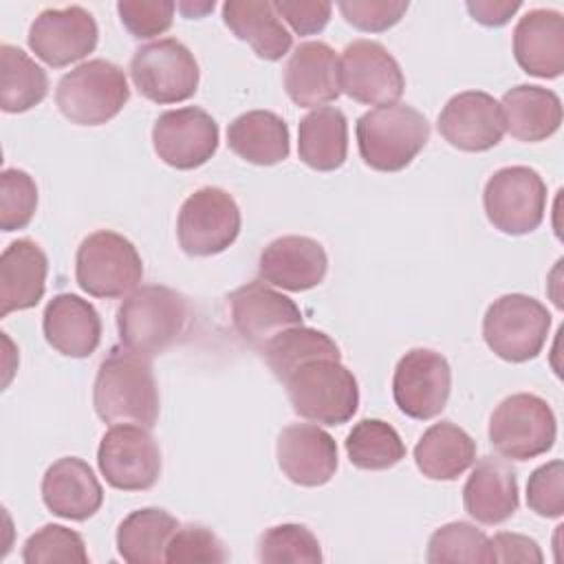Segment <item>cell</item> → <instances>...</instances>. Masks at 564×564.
<instances>
[{
    "label": "cell",
    "instance_id": "cell-28",
    "mask_svg": "<svg viewBox=\"0 0 564 564\" xmlns=\"http://www.w3.org/2000/svg\"><path fill=\"white\" fill-rule=\"evenodd\" d=\"M223 20L229 31L247 42L262 59L275 62L284 57L293 44L289 29L269 0H227L223 4Z\"/></svg>",
    "mask_w": 564,
    "mask_h": 564
},
{
    "label": "cell",
    "instance_id": "cell-27",
    "mask_svg": "<svg viewBox=\"0 0 564 564\" xmlns=\"http://www.w3.org/2000/svg\"><path fill=\"white\" fill-rule=\"evenodd\" d=\"M505 130L527 143L544 141L560 130L562 101L560 97L542 86L520 84L502 95L500 101Z\"/></svg>",
    "mask_w": 564,
    "mask_h": 564
},
{
    "label": "cell",
    "instance_id": "cell-23",
    "mask_svg": "<svg viewBox=\"0 0 564 564\" xmlns=\"http://www.w3.org/2000/svg\"><path fill=\"white\" fill-rule=\"evenodd\" d=\"M284 88L300 108L335 101L339 88V57L326 42H302L284 68Z\"/></svg>",
    "mask_w": 564,
    "mask_h": 564
},
{
    "label": "cell",
    "instance_id": "cell-9",
    "mask_svg": "<svg viewBox=\"0 0 564 564\" xmlns=\"http://www.w3.org/2000/svg\"><path fill=\"white\" fill-rule=\"evenodd\" d=\"M482 205L498 231L509 236L531 234L544 220L546 183L533 167H500L485 183Z\"/></svg>",
    "mask_w": 564,
    "mask_h": 564
},
{
    "label": "cell",
    "instance_id": "cell-2",
    "mask_svg": "<svg viewBox=\"0 0 564 564\" xmlns=\"http://www.w3.org/2000/svg\"><path fill=\"white\" fill-rule=\"evenodd\" d=\"M189 322L187 297L163 284L134 289L117 308L121 346L148 359L176 346L187 335Z\"/></svg>",
    "mask_w": 564,
    "mask_h": 564
},
{
    "label": "cell",
    "instance_id": "cell-43",
    "mask_svg": "<svg viewBox=\"0 0 564 564\" xmlns=\"http://www.w3.org/2000/svg\"><path fill=\"white\" fill-rule=\"evenodd\" d=\"M348 24L359 31L379 33L394 26L408 11V2L399 0H348L337 4Z\"/></svg>",
    "mask_w": 564,
    "mask_h": 564
},
{
    "label": "cell",
    "instance_id": "cell-34",
    "mask_svg": "<svg viewBox=\"0 0 564 564\" xmlns=\"http://www.w3.org/2000/svg\"><path fill=\"white\" fill-rule=\"evenodd\" d=\"M262 357L275 379L286 381L300 366L313 359H339V346L326 333L308 328V326H293L275 335L262 350Z\"/></svg>",
    "mask_w": 564,
    "mask_h": 564
},
{
    "label": "cell",
    "instance_id": "cell-37",
    "mask_svg": "<svg viewBox=\"0 0 564 564\" xmlns=\"http://www.w3.org/2000/svg\"><path fill=\"white\" fill-rule=\"evenodd\" d=\"M258 560L264 564H319L322 549L304 524H275L260 535Z\"/></svg>",
    "mask_w": 564,
    "mask_h": 564
},
{
    "label": "cell",
    "instance_id": "cell-10",
    "mask_svg": "<svg viewBox=\"0 0 564 564\" xmlns=\"http://www.w3.org/2000/svg\"><path fill=\"white\" fill-rule=\"evenodd\" d=\"M130 77L145 99L154 104H178L194 97L200 70L183 42L163 37L134 51Z\"/></svg>",
    "mask_w": 564,
    "mask_h": 564
},
{
    "label": "cell",
    "instance_id": "cell-29",
    "mask_svg": "<svg viewBox=\"0 0 564 564\" xmlns=\"http://www.w3.org/2000/svg\"><path fill=\"white\" fill-rule=\"evenodd\" d=\"M227 145L253 165H275L289 156V126L271 110H249L229 123Z\"/></svg>",
    "mask_w": 564,
    "mask_h": 564
},
{
    "label": "cell",
    "instance_id": "cell-11",
    "mask_svg": "<svg viewBox=\"0 0 564 564\" xmlns=\"http://www.w3.org/2000/svg\"><path fill=\"white\" fill-rule=\"evenodd\" d=\"M240 234V209L220 187H200L189 194L178 212L176 236L187 256L207 258L223 253Z\"/></svg>",
    "mask_w": 564,
    "mask_h": 564
},
{
    "label": "cell",
    "instance_id": "cell-40",
    "mask_svg": "<svg viewBox=\"0 0 564 564\" xmlns=\"http://www.w3.org/2000/svg\"><path fill=\"white\" fill-rule=\"evenodd\" d=\"M229 553L220 538L203 524H185L174 531L165 549V562H227Z\"/></svg>",
    "mask_w": 564,
    "mask_h": 564
},
{
    "label": "cell",
    "instance_id": "cell-15",
    "mask_svg": "<svg viewBox=\"0 0 564 564\" xmlns=\"http://www.w3.org/2000/svg\"><path fill=\"white\" fill-rule=\"evenodd\" d=\"M152 145L163 163L176 170L205 165L218 150V123L209 112L185 106L159 115L152 128Z\"/></svg>",
    "mask_w": 564,
    "mask_h": 564
},
{
    "label": "cell",
    "instance_id": "cell-26",
    "mask_svg": "<svg viewBox=\"0 0 564 564\" xmlns=\"http://www.w3.org/2000/svg\"><path fill=\"white\" fill-rule=\"evenodd\" d=\"M463 505L480 524L491 527L509 520L520 505L513 467L496 456L480 458L463 487Z\"/></svg>",
    "mask_w": 564,
    "mask_h": 564
},
{
    "label": "cell",
    "instance_id": "cell-20",
    "mask_svg": "<svg viewBox=\"0 0 564 564\" xmlns=\"http://www.w3.org/2000/svg\"><path fill=\"white\" fill-rule=\"evenodd\" d=\"M328 269L324 247L308 236H282L271 240L258 262L260 278L284 291L317 286Z\"/></svg>",
    "mask_w": 564,
    "mask_h": 564
},
{
    "label": "cell",
    "instance_id": "cell-41",
    "mask_svg": "<svg viewBox=\"0 0 564 564\" xmlns=\"http://www.w3.org/2000/svg\"><path fill=\"white\" fill-rule=\"evenodd\" d=\"M176 4L170 0H121L117 13L121 24L137 40H148L165 33L172 26Z\"/></svg>",
    "mask_w": 564,
    "mask_h": 564
},
{
    "label": "cell",
    "instance_id": "cell-36",
    "mask_svg": "<svg viewBox=\"0 0 564 564\" xmlns=\"http://www.w3.org/2000/svg\"><path fill=\"white\" fill-rule=\"evenodd\" d=\"M425 560L430 564H447V562L491 564L496 562V553L491 546V538H487L474 524L447 522L432 533L427 542Z\"/></svg>",
    "mask_w": 564,
    "mask_h": 564
},
{
    "label": "cell",
    "instance_id": "cell-1",
    "mask_svg": "<svg viewBox=\"0 0 564 564\" xmlns=\"http://www.w3.org/2000/svg\"><path fill=\"white\" fill-rule=\"evenodd\" d=\"M93 403L104 423L154 427L159 419V388L150 359L126 346L112 348L99 364Z\"/></svg>",
    "mask_w": 564,
    "mask_h": 564
},
{
    "label": "cell",
    "instance_id": "cell-42",
    "mask_svg": "<svg viewBox=\"0 0 564 564\" xmlns=\"http://www.w3.org/2000/svg\"><path fill=\"white\" fill-rule=\"evenodd\" d=\"M527 505L542 518H560L564 513V465L551 460L540 465L527 482Z\"/></svg>",
    "mask_w": 564,
    "mask_h": 564
},
{
    "label": "cell",
    "instance_id": "cell-22",
    "mask_svg": "<svg viewBox=\"0 0 564 564\" xmlns=\"http://www.w3.org/2000/svg\"><path fill=\"white\" fill-rule=\"evenodd\" d=\"M42 500L51 513L82 522L99 511L104 489L86 460L64 456L46 469L42 478Z\"/></svg>",
    "mask_w": 564,
    "mask_h": 564
},
{
    "label": "cell",
    "instance_id": "cell-31",
    "mask_svg": "<svg viewBox=\"0 0 564 564\" xmlns=\"http://www.w3.org/2000/svg\"><path fill=\"white\" fill-rule=\"evenodd\" d=\"M297 154L317 172L341 167L348 154V123L344 112L322 106L302 117L297 126Z\"/></svg>",
    "mask_w": 564,
    "mask_h": 564
},
{
    "label": "cell",
    "instance_id": "cell-6",
    "mask_svg": "<svg viewBox=\"0 0 564 564\" xmlns=\"http://www.w3.org/2000/svg\"><path fill=\"white\" fill-rule=\"evenodd\" d=\"M75 278L82 291L93 297H123L139 286L143 262L126 236L99 229L82 240L75 256Z\"/></svg>",
    "mask_w": 564,
    "mask_h": 564
},
{
    "label": "cell",
    "instance_id": "cell-21",
    "mask_svg": "<svg viewBox=\"0 0 564 564\" xmlns=\"http://www.w3.org/2000/svg\"><path fill=\"white\" fill-rule=\"evenodd\" d=\"M513 57L533 75L553 79L564 73V18L555 9H531L513 29Z\"/></svg>",
    "mask_w": 564,
    "mask_h": 564
},
{
    "label": "cell",
    "instance_id": "cell-44",
    "mask_svg": "<svg viewBox=\"0 0 564 564\" xmlns=\"http://www.w3.org/2000/svg\"><path fill=\"white\" fill-rule=\"evenodd\" d=\"M280 18H284L291 29L300 35L319 33L330 20V2L322 0H278L273 2Z\"/></svg>",
    "mask_w": 564,
    "mask_h": 564
},
{
    "label": "cell",
    "instance_id": "cell-16",
    "mask_svg": "<svg viewBox=\"0 0 564 564\" xmlns=\"http://www.w3.org/2000/svg\"><path fill=\"white\" fill-rule=\"evenodd\" d=\"M229 311L234 330L256 350H262L282 330L302 326L300 306L260 280L231 291Z\"/></svg>",
    "mask_w": 564,
    "mask_h": 564
},
{
    "label": "cell",
    "instance_id": "cell-5",
    "mask_svg": "<svg viewBox=\"0 0 564 564\" xmlns=\"http://www.w3.org/2000/svg\"><path fill=\"white\" fill-rule=\"evenodd\" d=\"M130 88L126 73L108 59H88L68 70L55 90L59 112L77 126H101L117 117Z\"/></svg>",
    "mask_w": 564,
    "mask_h": 564
},
{
    "label": "cell",
    "instance_id": "cell-35",
    "mask_svg": "<svg viewBox=\"0 0 564 564\" xmlns=\"http://www.w3.org/2000/svg\"><path fill=\"white\" fill-rule=\"evenodd\" d=\"M348 460L368 471L390 469L405 458L399 432L381 419H361L346 436Z\"/></svg>",
    "mask_w": 564,
    "mask_h": 564
},
{
    "label": "cell",
    "instance_id": "cell-46",
    "mask_svg": "<svg viewBox=\"0 0 564 564\" xmlns=\"http://www.w3.org/2000/svg\"><path fill=\"white\" fill-rule=\"evenodd\" d=\"M469 15L485 26H502L520 9V0H467Z\"/></svg>",
    "mask_w": 564,
    "mask_h": 564
},
{
    "label": "cell",
    "instance_id": "cell-4",
    "mask_svg": "<svg viewBox=\"0 0 564 564\" xmlns=\"http://www.w3.org/2000/svg\"><path fill=\"white\" fill-rule=\"evenodd\" d=\"M284 386L293 412L315 423L341 425L359 405L357 379L339 359H313L300 366Z\"/></svg>",
    "mask_w": 564,
    "mask_h": 564
},
{
    "label": "cell",
    "instance_id": "cell-19",
    "mask_svg": "<svg viewBox=\"0 0 564 564\" xmlns=\"http://www.w3.org/2000/svg\"><path fill=\"white\" fill-rule=\"evenodd\" d=\"M275 456L282 474L302 487L326 485L337 471L335 438L311 423H293L278 436Z\"/></svg>",
    "mask_w": 564,
    "mask_h": 564
},
{
    "label": "cell",
    "instance_id": "cell-33",
    "mask_svg": "<svg viewBox=\"0 0 564 564\" xmlns=\"http://www.w3.org/2000/svg\"><path fill=\"white\" fill-rule=\"evenodd\" d=\"M48 93V77L22 48L0 46V108L4 112H26Z\"/></svg>",
    "mask_w": 564,
    "mask_h": 564
},
{
    "label": "cell",
    "instance_id": "cell-47",
    "mask_svg": "<svg viewBox=\"0 0 564 564\" xmlns=\"http://www.w3.org/2000/svg\"><path fill=\"white\" fill-rule=\"evenodd\" d=\"M178 9H181L187 18H198V15H203V13H207V11H212V9H214V0H212V2H200V4L181 2V4H178Z\"/></svg>",
    "mask_w": 564,
    "mask_h": 564
},
{
    "label": "cell",
    "instance_id": "cell-39",
    "mask_svg": "<svg viewBox=\"0 0 564 564\" xmlns=\"http://www.w3.org/2000/svg\"><path fill=\"white\" fill-rule=\"evenodd\" d=\"M37 207V185L24 170L7 167L0 174V229H24Z\"/></svg>",
    "mask_w": 564,
    "mask_h": 564
},
{
    "label": "cell",
    "instance_id": "cell-30",
    "mask_svg": "<svg viewBox=\"0 0 564 564\" xmlns=\"http://www.w3.org/2000/svg\"><path fill=\"white\" fill-rule=\"evenodd\" d=\"M476 460L474 438L452 421L430 425L414 447V463L425 478L454 480Z\"/></svg>",
    "mask_w": 564,
    "mask_h": 564
},
{
    "label": "cell",
    "instance_id": "cell-25",
    "mask_svg": "<svg viewBox=\"0 0 564 564\" xmlns=\"http://www.w3.org/2000/svg\"><path fill=\"white\" fill-rule=\"evenodd\" d=\"M42 328L46 341L57 352L75 359L93 355L101 339L97 308L75 293H59L46 304Z\"/></svg>",
    "mask_w": 564,
    "mask_h": 564
},
{
    "label": "cell",
    "instance_id": "cell-18",
    "mask_svg": "<svg viewBox=\"0 0 564 564\" xmlns=\"http://www.w3.org/2000/svg\"><path fill=\"white\" fill-rule=\"evenodd\" d=\"M441 137L463 152H485L500 143L505 121L500 104L482 90L454 95L438 115Z\"/></svg>",
    "mask_w": 564,
    "mask_h": 564
},
{
    "label": "cell",
    "instance_id": "cell-12",
    "mask_svg": "<svg viewBox=\"0 0 564 564\" xmlns=\"http://www.w3.org/2000/svg\"><path fill=\"white\" fill-rule=\"evenodd\" d=\"M97 465L110 487L145 491L161 476V452L148 427L117 423L101 436Z\"/></svg>",
    "mask_w": 564,
    "mask_h": 564
},
{
    "label": "cell",
    "instance_id": "cell-3",
    "mask_svg": "<svg viewBox=\"0 0 564 564\" xmlns=\"http://www.w3.org/2000/svg\"><path fill=\"white\" fill-rule=\"evenodd\" d=\"M427 119L405 104L377 106L357 119V148L364 163L377 172H399L425 148Z\"/></svg>",
    "mask_w": 564,
    "mask_h": 564
},
{
    "label": "cell",
    "instance_id": "cell-7",
    "mask_svg": "<svg viewBox=\"0 0 564 564\" xmlns=\"http://www.w3.org/2000/svg\"><path fill=\"white\" fill-rule=\"evenodd\" d=\"M551 328V313L542 302L522 293L494 300L482 317L485 344L505 361L522 364L540 355Z\"/></svg>",
    "mask_w": 564,
    "mask_h": 564
},
{
    "label": "cell",
    "instance_id": "cell-13",
    "mask_svg": "<svg viewBox=\"0 0 564 564\" xmlns=\"http://www.w3.org/2000/svg\"><path fill=\"white\" fill-rule=\"evenodd\" d=\"M339 88L359 104L390 106L403 95L405 77L383 44L355 40L339 57Z\"/></svg>",
    "mask_w": 564,
    "mask_h": 564
},
{
    "label": "cell",
    "instance_id": "cell-24",
    "mask_svg": "<svg viewBox=\"0 0 564 564\" xmlns=\"http://www.w3.org/2000/svg\"><path fill=\"white\" fill-rule=\"evenodd\" d=\"M48 260L31 238L13 240L0 256V317L33 308L46 291Z\"/></svg>",
    "mask_w": 564,
    "mask_h": 564
},
{
    "label": "cell",
    "instance_id": "cell-45",
    "mask_svg": "<svg viewBox=\"0 0 564 564\" xmlns=\"http://www.w3.org/2000/svg\"><path fill=\"white\" fill-rule=\"evenodd\" d=\"M496 562H533L540 564L542 551L535 540L520 533H498L491 538Z\"/></svg>",
    "mask_w": 564,
    "mask_h": 564
},
{
    "label": "cell",
    "instance_id": "cell-32",
    "mask_svg": "<svg viewBox=\"0 0 564 564\" xmlns=\"http://www.w3.org/2000/svg\"><path fill=\"white\" fill-rule=\"evenodd\" d=\"M176 529V518L165 509H137L117 527V551L130 564L165 562V549Z\"/></svg>",
    "mask_w": 564,
    "mask_h": 564
},
{
    "label": "cell",
    "instance_id": "cell-14",
    "mask_svg": "<svg viewBox=\"0 0 564 564\" xmlns=\"http://www.w3.org/2000/svg\"><path fill=\"white\" fill-rule=\"evenodd\" d=\"M452 390V370L447 359L430 348L408 350L392 377V397L399 410L416 421L441 414Z\"/></svg>",
    "mask_w": 564,
    "mask_h": 564
},
{
    "label": "cell",
    "instance_id": "cell-38",
    "mask_svg": "<svg viewBox=\"0 0 564 564\" xmlns=\"http://www.w3.org/2000/svg\"><path fill=\"white\" fill-rule=\"evenodd\" d=\"M22 560L26 564H53V562H88L84 538L62 524H44L26 538L22 546Z\"/></svg>",
    "mask_w": 564,
    "mask_h": 564
},
{
    "label": "cell",
    "instance_id": "cell-8",
    "mask_svg": "<svg viewBox=\"0 0 564 564\" xmlns=\"http://www.w3.org/2000/svg\"><path fill=\"white\" fill-rule=\"evenodd\" d=\"M557 436L551 405L531 392L502 399L489 419L491 447L511 460H529L546 454Z\"/></svg>",
    "mask_w": 564,
    "mask_h": 564
},
{
    "label": "cell",
    "instance_id": "cell-17",
    "mask_svg": "<svg viewBox=\"0 0 564 564\" xmlns=\"http://www.w3.org/2000/svg\"><path fill=\"white\" fill-rule=\"evenodd\" d=\"M99 37L90 11L79 4L44 9L29 29V48L48 66L64 68L95 51Z\"/></svg>",
    "mask_w": 564,
    "mask_h": 564
}]
</instances>
